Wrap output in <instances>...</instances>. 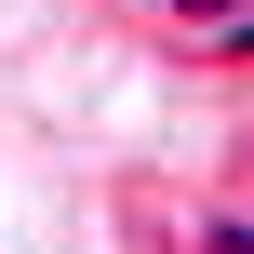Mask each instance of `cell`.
<instances>
[{
    "label": "cell",
    "instance_id": "6da1fadb",
    "mask_svg": "<svg viewBox=\"0 0 254 254\" xmlns=\"http://www.w3.org/2000/svg\"><path fill=\"white\" fill-rule=\"evenodd\" d=\"M188 241L201 254H254V214H188Z\"/></svg>",
    "mask_w": 254,
    "mask_h": 254
},
{
    "label": "cell",
    "instance_id": "7a4b0ae2",
    "mask_svg": "<svg viewBox=\"0 0 254 254\" xmlns=\"http://www.w3.org/2000/svg\"><path fill=\"white\" fill-rule=\"evenodd\" d=\"M228 13H241V0H161V27H188V40H201V27H228Z\"/></svg>",
    "mask_w": 254,
    "mask_h": 254
}]
</instances>
